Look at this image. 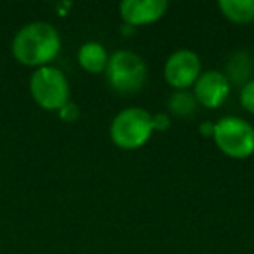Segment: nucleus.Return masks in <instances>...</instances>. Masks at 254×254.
I'll list each match as a JSON object with an SVG mask.
<instances>
[{"label": "nucleus", "mask_w": 254, "mask_h": 254, "mask_svg": "<svg viewBox=\"0 0 254 254\" xmlns=\"http://www.w3.org/2000/svg\"><path fill=\"white\" fill-rule=\"evenodd\" d=\"M11 51L23 66H49L61 53V35L51 23L32 21L16 32Z\"/></svg>", "instance_id": "1"}, {"label": "nucleus", "mask_w": 254, "mask_h": 254, "mask_svg": "<svg viewBox=\"0 0 254 254\" xmlns=\"http://www.w3.org/2000/svg\"><path fill=\"white\" fill-rule=\"evenodd\" d=\"M105 77L113 92L120 96H134L146 85L148 66L138 53L119 49L110 54Z\"/></svg>", "instance_id": "2"}, {"label": "nucleus", "mask_w": 254, "mask_h": 254, "mask_svg": "<svg viewBox=\"0 0 254 254\" xmlns=\"http://www.w3.org/2000/svg\"><path fill=\"white\" fill-rule=\"evenodd\" d=\"M152 113L141 106H127L120 110L110 122L108 134L120 150H138L150 141L153 134Z\"/></svg>", "instance_id": "3"}, {"label": "nucleus", "mask_w": 254, "mask_h": 254, "mask_svg": "<svg viewBox=\"0 0 254 254\" xmlns=\"http://www.w3.org/2000/svg\"><path fill=\"white\" fill-rule=\"evenodd\" d=\"M212 141L228 159L246 160L254 155V126L242 117H221L214 122Z\"/></svg>", "instance_id": "4"}, {"label": "nucleus", "mask_w": 254, "mask_h": 254, "mask_svg": "<svg viewBox=\"0 0 254 254\" xmlns=\"http://www.w3.org/2000/svg\"><path fill=\"white\" fill-rule=\"evenodd\" d=\"M30 94L42 110L60 112L70 101V82L56 66L37 68L30 77Z\"/></svg>", "instance_id": "5"}, {"label": "nucleus", "mask_w": 254, "mask_h": 254, "mask_svg": "<svg viewBox=\"0 0 254 254\" xmlns=\"http://www.w3.org/2000/svg\"><path fill=\"white\" fill-rule=\"evenodd\" d=\"M202 71V60L195 51L178 49L164 63V80L174 91H191Z\"/></svg>", "instance_id": "6"}, {"label": "nucleus", "mask_w": 254, "mask_h": 254, "mask_svg": "<svg viewBox=\"0 0 254 254\" xmlns=\"http://www.w3.org/2000/svg\"><path fill=\"white\" fill-rule=\"evenodd\" d=\"M191 92L198 106H204L207 110H218L226 103L232 92V85L223 71L204 70L191 87Z\"/></svg>", "instance_id": "7"}, {"label": "nucleus", "mask_w": 254, "mask_h": 254, "mask_svg": "<svg viewBox=\"0 0 254 254\" xmlns=\"http://www.w3.org/2000/svg\"><path fill=\"white\" fill-rule=\"evenodd\" d=\"M167 9L169 4L166 0H124L119 5L124 25L131 28L153 25L166 16Z\"/></svg>", "instance_id": "8"}, {"label": "nucleus", "mask_w": 254, "mask_h": 254, "mask_svg": "<svg viewBox=\"0 0 254 254\" xmlns=\"http://www.w3.org/2000/svg\"><path fill=\"white\" fill-rule=\"evenodd\" d=\"M254 70V56L246 49H237L226 56L225 68H223V73L228 78L230 85H235V87H244L247 82L253 77Z\"/></svg>", "instance_id": "9"}, {"label": "nucleus", "mask_w": 254, "mask_h": 254, "mask_svg": "<svg viewBox=\"0 0 254 254\" xmlns=\"http://www.w3.org/2000/svg\"><path fill=\"white\" fill-rule=\"evenodd\" d=\"M108 60H110L108 51L98 40H89V42L82 44L77 53V61L80 64V68L92 75L105 73Z\"/></svg>", "instance_id": "10"}, {"label": "nucleus", "mask_w": 254, "mask_h": 254, "mask_svg": "<svg viewBox=\"0 0 254 254\" xmlns=\"http://www.w3.org/2000/svg\"><path fill=\"white\" fill-rule=\"evenodd\" d=\"M218 7L223 18L235 25H249L254 21V0H221Z\"/></svg>", "instance_id": "11"}, {"label": "nucleus", "mask_w": 254, "mask_h": 254, "mask_svg": "<svg viewBox=\"0 0 254 254\" xmlns=\"http://www.w3.org/2000/svg\"><path fill=\"white\" fill-rule=\"evenodd\" d=\"M198 103L191 91H174L167 99V113L178 119H190L197 113Z\"/></svg>", "instance_id": "12"}, {"label": "nucleus", "mask_w": 254, "mask_h": 254, "mask_svg": "<svg viewBox=\"0 0 254 254\" xmlns=\"http://www.w3.org/2000/svg\"><path fill=\"white\" fill-rule=\"evenodd\" d=\"M239 101H240V106H242L246 112L254 115V78H251L244 87H240Z\"/></svg>", "instance_id": "13"}, {"label": "nucleus", "mask_w": 254, "mask_h": 254, "mask_svg": "<svg viewBox=\"0 0 254 254\" xmlns=\"http://www.w3.org/2000/svg\"><path fill=\"white\" fill-rule=\"evenodd\" d=\"M152 124H153V131L166 132V131H169L171 126H173V117L167 112L155 113V115H152Z\"/></svg>", "instance_id": "14"}, {"label": "nucleus", "mask_w": 254, "mask_h": 254, "mask_svg": "<svg viewBox=\"0 0 254 254\" xmlns=\"http://www.w3.org/2000/svg\"><path fill=\"white\" fill-rule=\"evenodd\" d=\"M58 115H60V119L63 120V122L71 124L80 117V108H78V105H75V103L68 101L66 105L58 112Z\"/></svg>", "instance_id": "15"}, {"label": "nucleus", "mask_w": 254, "mask_h": 254, "mask_svg": "<svg viewBox=\"0 0 254 254\" xmlns=\"http://www.w3.org/2000/svg\"><path fill=\"white\" fill-rule=\"evenodd\" d=\"M198 132H200L204 138L212 139V134H214V122H211V120H204V122L198 126Z\"/></svg>", "instance_id": "16"}]
</instances>
